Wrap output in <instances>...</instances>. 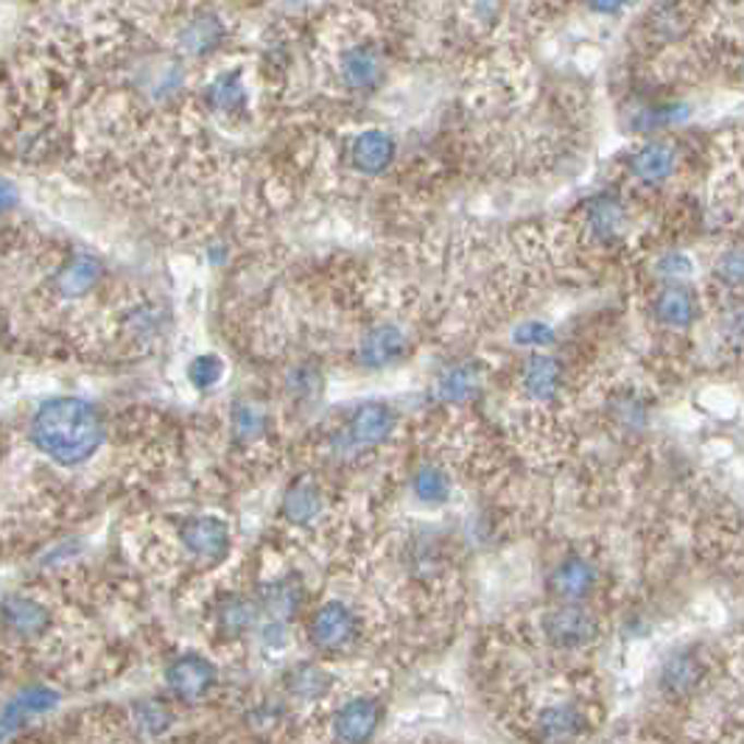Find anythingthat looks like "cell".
<instances>
[{
  "label": "cell",
  "instance_id": "cell-26",
  "mask_svg": "<svg viewBox=\"0 0 744 744\" xmlns=\"http://www.w3.org/2000/svg\"><path fill=\"white\" fill-rule=\"evenodd\" d=\"M101 277V264L91 255H76L71 264L57 275V289L64 297H82L93 289Z\"/></svg>",
  "mask_w": 744,
  "mask_h": 744
},
{
  "label": "cell",
  "instance_id": "cell-31",
  "mask_svg": "<svg viewBox=\"0 0 744 744\" xmlns=\"http://www.w3.org/2000/svg\"><path fill=\"white\" fill-rule=\"evenodd\" d=\"M688 116V109L683 104H658V107H647L638 112V118L633 121V127L638 132H655V129L672 127V123L683 121Z\"/></svg>",
  "mask_w": 744,
  "mask_h": 744
},
{
  "label": "cell",
  "instance_id": "cell-3",
  "mask_svg": "<svg viewBox=\"0 0 744 744\" xmlns=\"http://www.w3.org/2000/svg\"><path fill=\"white\" fill-rule=\"evenodd\" d=\"M359 638V616L345 602H327L309 622V641L320 652H345Z\"/></svg>",
  "mask_w": 744,
  "mask_h": 744
},
{
  "label": "cell",
  "instance_id": "cell-13",
  "mask_svg": "<svg viewBox=\"0 0 744 744\" xmlns=\"http://www.w3.org/2000/svg\"><path fill=\"white\" fill-rule=\"evenodd\" d=\"M706 677V663L692 649H683V652H674L667 663H663L661 672V692L672 699L688 697L699 688Z\"/></svg>",
  "mask_w": 744,
  "mask_h": 744
},
{
  "label": "cell",
  "instance_id": "cell-34",
  "mask_svg": "<svg viewBox=\"0 0 744 744\" xmlns=\"http://www.w3.org/2000/svg\"><path fill=\"white\" fill-rule=\"evenodd\" d=\"M515 341L524 347H545L554 341V331L545 322L529 320L515 327Z\"/></svg>",
  "mask_w": 744,
  "mask_h": 744
},
{
  "label": "cell",
  "instance_id": "cell-9",
  "mask_svg": "<svg viewBox=\"0 0 744 744\" xmlns=\"http://www.w3.org/2000/svg\"><path fill=\"white\" fill-rule=\"evenodd\" d=\"M59 706V694L48 686H28L17 694L0 713V744L7 742L14 731L26 725L32 717L48 713Z\"/></svg>",
  "mask_w": 744,
  "mask_h": 744
},
{
  "label": "cell",
  "instance_id": "cell-33",
  "mask_svg": "<svg viewBox=\"0 0 744 744\" xmlns=\"http://www.w3.org/2000/svg\"><path fill=\"white\" fill-rule=\"evenodd\" d=\"M225 375V361L218 359L216 353H205L200 359H193L191 367H188V379L196 389H211L221 381Z\"/></svg>",
  "mask_w": 744,
  "mask_h": 744
},
{
  "label": "cell",
  "instance_id": "cell-18",
  "mask_svg": "<svg viewBox=\"0 0 744 744\" xmlns=\"http://www.w3.org/2000/svg\"><path fill=\"white\" fill-rule=\"evenodd\" d=\"M481 386V370L473 361H459V364H451L448 370H443L440 381H436V395L445 400V404H468Z\"/></svg>",
  "mask_w": 744,
  "mask_h": 744
},
{
  "label": "cell",
  "instance_id": "cell-8",
  "mask_svg": "<svg viewBox=\"0 0 744 744\" xmlns=\"http://www.w3.org/2000/svg\"><path fill=\"white\" fill-rule=\"evenodd\" d=\"M406 334L398 325H375L370 327L359 341V361L367 370H386V367L398 364L406 353Z\"/></svg>",
  "mask_w": 744,
  "mask_h": 744
},
{
  "label": "cell",
  "instance_id": "cell-25",
  "mask_svg": "<svg viewBox=\"0 0 744 744\" xmlns=\"http://www.w3.org/2000/svg\"><path fill=\"white\" fill-rule=\"evenodd\" d=\"M225 39V26L221 20L213 17V14H205V17L191 20L180 34V48L191 57H205L211 53L213 48Z\"/></svg>",
  "mask_w": 744,
  "mask_h": 744
},
{
  "label": "cell",
  "instance_id": "cell-11",
  "mask_svg": "<svg viewBox=\"0 0 744 744\" xmlns=\"http://www.w3.org/2000/svg\"><path fill=\"white\" fill-rule=\"evenodd\" d=\"M398 425V411L389 404L372 400V404L359 406L350 418V440L361 448H372V445L386 443Z\"/></svg>",
  "mask_w": 744,
  "mask_h": 744
},
{
  "label": "cell",
  "instance_id": "cell-37",
  "mask_svg": "<svg viewBox=\"0 0 744 744\" xmlns=\"http://www.w3.org/2000/svg\"><path fill=\"white\" fill-rule=\"evenodd\" d=\"M658 272L669 277H686V275H692V261H688L686 255H681V252H672V255L661 257Z\"/></svg>",
  "mask_w": 744,
  "mask_h": 744
},
{
  "label": "cell",
  "instance_id": "cell-19",
  "mask_svg": "<svg viewBox=\"0 0 744 744\" xmlns=\"http://www.w3.org/2000/svg\"><path fill=\"white\" fill-rule=\"evenodd\" d=\"M286 694L302 703H314V699L327 697V692L334 688V677L316 663H297L283 677Z\"/></svg>",
  "mask_w": 744,
  "mask_h": 744
},
{
  "label": "cell",
  "instance_id": "cell-1",
  "mask_svg": "<svg viewBox=\"0 0 744 744\" xmlns=\"http://www.w3.org/2000/svg\"><path fill=\"white\" fill-rule=\"evenodd\" d=\"M34 443L59 465H82L104 440V420L96 406L79 398H57L39 406L32 423Z\"/></svg>",
  "mask_w": 744,
  "mask_h": 744
},
{
  "label": "cell",
  "instance_id": "cell-12",
  "mask_svg": "<svg viewBox=\"0 0 744 744\" xmlns=\"http://www.w3.org/2000/svg\"><path fill=\"white\" fill-rule=\"evenodd\" d=\"M395 137L384 129H367L350 146V160H353L356 171L367 173V177H375V173H384L386 168L395 160Z\"/></svg>",
  "mask_w": 744,
  "mask_h": 744
},
{
  "label": "cell",
  "instance_id": "cell-32",
  "mask_svg": "<svg viewBox=\"0 0 744 744\" xmlns=\"http://www.w3.org/2000/svg\"><path fill=\"white\" fill-rule=\"evenodd\" d=\"M283 717H286V706H283L280 699H264V703H257V706L247 713V725L255 733H261V736H266V733L280 728Z\"/></svg>",
  "mask_w": 744,
  "mask_h": 744
},
{
  "label": "cell",
  "instance_id": "cell-29",
  "mask_svg": "<svg viewBox=\"0 0 744 744\" xmlns=\"http://www.w3.org/2000/svg\"><path fill=\"white\" fill-rule=\"evenodd\" d=\"M266 425H269V415L261 404H252V400H244L232 409V431H236L238 440L244 443H255L261 436L266 434Z\"/></svg>",
  "mask_w": 744,
  "mask_h": 744
},
{
  "label": "cell",
  "instance_id": "cell-21",
  "mask_svg": "<svg viewBox=\"0 0 744 744\" xmlns=\"http://www.w3.org/2000/svg\"><path fill=\"white\" fill-rule=\"evenodd\" d=\"M257 619V604L252 599L241 597V593H227L221 602L216 604V627L221 636L238 638L244 636L247 629H252Z\"/></svg>",
  "mask_w": 744,
  "mask_h": 744
},
{
  "label": "cell",
  "instance_id": "cell-17",
  "mask_svg": "<svg viewBox=\"0 0 744 744\" xmlns=\"http://www.w3.org/2000/svg\"><path fill=\"white\" fill-rule=\"evenodd\" d=\"M524 389L532 400H554L563 384V364L554 356H529L524 364Z\"/></svg>",
  "mask_w": 744,
  "mask_h": 744
},
{
  "label": "cell",
  "instance_id": "cell-36",
  "mask_svg": "<svg viewBox=\"0 0 744 744\" xmlns=\"http://www.w3.org/2000/svg\"><path fill=\"white\" fill-rule=\"evenodd\" d=\"M719 277L725 283H733V286L742 283V252L731 250L719 257Z\"/></svg>",
  "mask_w": 744,
  "mask_h": 744
},
{
  "label": "cell",
  "instance_id": "cell-7",
  "mask_svg": "<svg viewBox=\"0 0 744 744\" xmlns=\"http://www.w3.org/2000/svg\"><path fill=\"white\" fill-rule=\"evenodd\" d=\"M588 728V717L574 703H554L535 719V739L540 744L577 742Z\"/></svg>",
  "mask_w": 744,
  "mask_h": 744
},
{
  "label": "cell",
  "instance_id": "cell-38",
  "mask_svg": "<svg viewBox=\"0 0 744 744\" xmlns=\"http://www.w3.org/2000/svg\"><path fill=\"white\" fill-rule=\"evenodd\" d=\"M17 205V191H14L12 182L0 180V213L12 211Z\"/></svg>",
  "mask_w": 744,
  "mask_h": 744
},
{
  "label": "cell",
  "instance_id": "cell-15",
  "mask_svg": "<svg viewBox=\"0 0 744 744\" xmlns=\"http://www.w3.org/2000/svg\"><path fill=\"white\" fill-rule=\"evenodd\" d=\"M674 166H677V155L663 141L644 143L636 155H633V160H629V168L636 173V180L644 182V185H661V182H667L674 173Z\"/></svg>",
  "mask_w": 744,
  "mask_h": 744
},
{
  "label": "cell",
  "instance_id": "cell-22",
  "mask_svg": "<svg viewBox=\"0 0 744 744\" xmlns=\"http://www.w3.org/2000/svg\"><path fill=\"white\" fill-rule=\"evenodd\" d=\"M624 221H627V211H624L622 202L610 193H602L597 200L590 202L588 207V230L597 241H610L624 230Z\"/></svg>",
  "mask_w": 744,
  "mask_h": 744
},
{
  "label": "cell",
  "instance_id": "cell-23",
  "mask_svg": "<svg viewBox=\"0 0 744 744\" xmlns=\"http://www.w3.org/2000/svg\"><path fill=\"white\" fill-rule=\"evenodd\" d=\"M655 316L669 327H688L697 316L694 295L683 286H667L655 300Z\"/></svg>",
  "mask_w": 744,
  "mask_h": 744
},
{
  "label": "cell",
  "instance_id": "cell-28",
  "mask_svg": "<svg viewBox=\"0 0 744 744\" xmlns=\"http://www.w3.org/2000/svg\"><path fill=\"white\" fill-rule=\"evenodd\" d=\"M247 101V87L241 82V73H221L218 79H213L207 84V104H211L216 112H232V109H241Z\"/></svg>",
  "mask_w": 744,
  "mask_h": 744
},
{
  "label": "cell",
  "instance_id": "cell-30",
  "mask_svg": "<svg viewBox=\"0 0 744 744\" xmlns=\"http://www.w3.org/2000/svg\"><path fill=\"white\" fill-rule=\"evenodd\" d=\"M135 725L146 736H163L173 725V713L160 699H143L135 706Z\"/></svg>",
  "mask_w": 744,
  "mask_h": 744
},
{
  "label": "cell",
  "instance_id": "cell-27",
  "mask_svg": "<svg viewBox=\"0 0 744 744\" xmlns=\"http://www.w3.org/2000/svg\"><path fill=\"white\" fill-rule=\"evenodd\" d=\"M415 495L429 507H440L451 499V476L440 465H420L415 470Z\"/></svg>",
  "mask_w": 744,
  "mask_h": 744
},
{
  "label": "cell",
  "instance_id": "cell-35",
  "mask_svg": "<svg viewBox=\"0 0 744 744\" xmlns=\"http://www.w3.org/2000/svg\"><path fill=\"white\" fill-rule=\"evenodd\" d=\"M289 389L295 398H311L320 389V375L311 367H297L289 375Z\"/></svg>",
  "mask_w": 744,
  "mask_h": 744
},
{
  "label": "cell",
  "instance_id": "cell-10",
  "mask_svg": "<svg viewBox=\"0 0 744 744\" xmlns=\"http://www.w3.org/2000/svg\"><path fill=\"white\" fill-rule=\"evenodd\" d=\"M554 597L563 604H579L590 590L597 588V565L585 557H565L549 579Z\"/></svg>",
  "mask_w": 744,
  "mask_h": 744
},
{
  "label": "cell",
  "instance_id": "cell-6",
  "mask_svg": "<svg viewBox=\"0 0 744 744\" xmlns=\"http://www.w3.org/2000/svg\"><path fill=\"white\" fill-rule=\"evenodd\" d=\"M384 708L375 697H356L336 711L334 739L339 744H367L379 731Z\"/></svg>",
  "mask_w": 744,
  "mask_h": 744
},
{
  "label": "cell",
  "instance_id": "cell-24",
  "mask_svg": "<svg viewBox=\"0 0 744 744\" xmlns=\"http://www.w3.org/2000/svg\"><path fill=\"white\" fill-rule=\"evenodd\" d=\"M302 602V588L295 579H277V583L264 585L261 590V608L269 613V622L286 624Z\"/></svg>",
  "mask_w": 744,
  "mask_h": 744
},
{
  "label": "cell",
  "instance_id": "cell-4",
  "mask_svg": "<svg viewBox=\"0 0 744 744\" xmlns=\"http://www.w3.org/2000/svg\"><path fill=\"white\" fill-rule=\"evenodd\" d=\"M168 692L182 703H202L216 686V667L196 652L173 658L166 669Z\"/></svg>",
  "mask_w": 744,
  "mask_h": 744
},
{
  "label": "cell",
  "instance_id": "cell-16",
  "mask_svg": "<svg viewBox=\"0 0 744 744\" xmlns=\"http://www.w3.org/2000/svg\"><path fill=\"white\" fill-rule=\"evenodd\" d=\"M0 619H3V624L12 629L14 636L23 638L46 633L48 622H51L46 604H39L32 597H9L3 602V608H0Z\"/></svg>",
  "mask_w": 744,
  "mask_h": 744
},
{
  "label": "cell",
  "instance_id": "cell-20",
  "mask_svg": "<svg viewBox=\"0 0 744 744\" xmlns=\"http://www.w3.org/2000/svg\"><path fill=\"white\" fill-rule=\"evenodd\" d=\"M341 79L353 91H372L381 82V59L370 46L347 48L341 57Z\"/></svg>",
  "mask_w": 744,
  "mask_h": 744
},
{
  "label": "cell",
  "instance_id": "cell-2",
  "mask_svg": "<svg viewBox=\"0 0 744 744\" xmlns=\"http://www.w3.org/2000/svg\"><path fill=\"white\" fill-rule=\"evenodd\" d=\"M545 641L554 649H585L599 638L597 616L583 604H560L543 616Z\"/></svg>",
  "mask_w": 744,
  "mask_h": 744
},
{
  "label": "cell",
  "instance_id": "cell-5",
  "mask_svg": "<svg viewBox=\"0 0 744 744\" xmlns=\"http://www.w3.org/2000/svg\"><path fill=\"white\" fill-rule=\"evenodd\" d=\"M180 540L188 552L205 563H218L230 552V527L216 515H196L180 527Z\"/></svg>",
  "mask_w": 744,
  "mask_h": 744
},
{
  "label": "cell",
  "instance_id": "cell-14",
  "mask_svg": "<svg viewBox=\"0 0 744 744\" xmlns=\"http://www.w3.org/2000/svg\"><path fill=\"white\" fill-rule=\"evenodd\" d=\"M283 518L295 527H309L322 515V493L320 484L311 479H295L286 488L280 501Z\"/></svg>",
  "mask_w": 744,
  "mask_h": 744
}]
</instances>
